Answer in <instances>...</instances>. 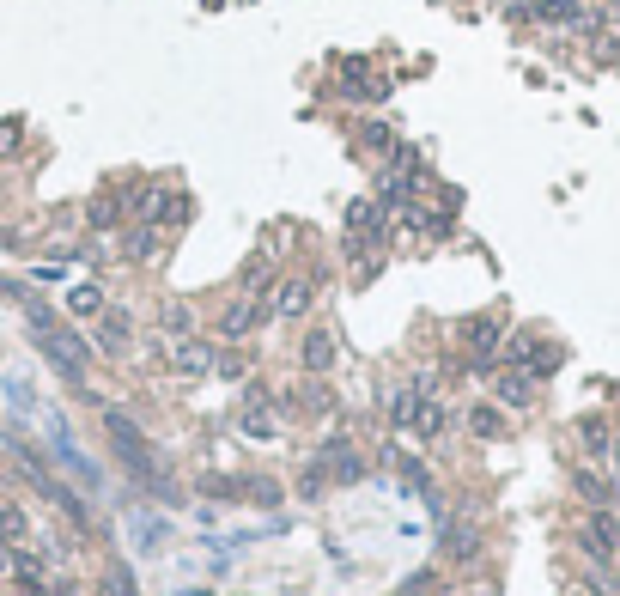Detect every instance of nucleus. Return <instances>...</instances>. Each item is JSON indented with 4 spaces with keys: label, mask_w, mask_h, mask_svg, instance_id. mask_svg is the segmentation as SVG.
<instances>
[{
    "label": "nucleus",
    "mask_w": 620,
    "mask_h": 596,
    "mask_svg": "<svg viewBox=\"0 0 620 596\" xmlns=\"http://www.w3.org/2000/svg\"><path fill=\"white\" fill-rule=\"evenodd\" d=\"M122 219H128V213H122V195H116V189L86 201V232H122Z\"/></svg>",
    "instance_id": "19"
},
{
    "label": "nucleus",
    "mask_w": 620,
    "mask_h": 596,
    "mask_svg": "<svg viewBox=\"0 0 620 596\" xmlns=\"http://www.w3.org/2000/svg\"><path fill=\"white\" fill-rule=\"evenodd\" d=\"M104 426H110V444L122 451V463L140 475V481H159L165 487V475H159V463H152V451H146V438H140V426L122 414V408H104Z\"/></svg>",
    "instance_id": "2"
},
{
    "label": "nucleus",
    "mask_w": 620,
    "mask_h": 596,
    "mask_svg": "<svg viewBox=\"0 0 620 596\" xmlns=\"http://www.w3.org/2000/svg\"><path fill=\"white\" fill-rule=\"evenodd\" d=\"M383 414H390V426H396V432H414V414H420V396H414L408 384H396L390 396H383Z\"/></svg>",
    "instance_id": "24"
},
{
    "label": "nucleus",
    "mask_w": 620,
    "mask_h": 596,
    "mask_svg": "<svg viewBox=\"0 0 620 596\" xmlns=\"http://www.w3.org/2000/svg\"><path fill=\"white\" fill-rule=\"evenodd\" d=\"M98 596H134V578H128V566H104V578H98Z\"/></svg>",
    "instance_id": "30"
},
{
    "label": "nucleus",
    "mask_w": 620,
    "mask_h": 596,
    "mask_svg": "<svg viewBox=\"0 0 620 596\" xmlns=\"http://www.w3.org/2000/svg\"><path fill=\"white\" fill-rule=\"evenodd\" d=\"M462 426H469V438H481V444H499L511 432V414L499 402H475L469 414H462Z\"/></svg>",
    "instance_id": "15"
},
{
    "label": "nucleus",
    "mask_w": 620,
    "mask_h": 596,
    "mask_svg": "<svg viewBox=\"0 0 620 596\" xmlns=\"http://www.w3.org/2000/svg\"><path fill=\"white\" fill-rule=\"evenodd\" d=\"M262 323H268V305H262V298H244V292H238V298H231V305L219 311L213 335H219L225 347H244V341H250V335H256Z\"/></svg>",
    "instance_id": "5"
},
{
    "label": "nucleus",
    "mask_w": 620,
    "mask_h": 596,
    "mask_svg": "<svg viewBox=\"0 0 620 596\" xmlns=\"http://www.w3.org/2000/svg\"><path fill=\"white\" fill-rule=\"evenodd\" d=\"M244 402H250V408H238V432H244V438H280V420L268 414V390H262V384H244Z\"/></svg>",
    "instance_id": "12"
},
{
    "label": "nucleus",
    "mask_w": 620,
    "mask_h": 596,
    "mask_svg": "<svg viewBox=\"0 0 620 596\" xmlns=\"http://www.w3.org/2000/svg\"><path fill=\"white\" fill-rule=\"evenodd\" d=\"M146 219H152L159 232H183L189 219H195V195H189V189H159V201H152Z\"/></svg>",
    "instance_id": "13"
},
{
    "label": "nucleus",
    "mask_w": 620,
    "mask_h": 596,
    "mask_svg": "<svg viewBox=\"0 0 620 596\" xmlns=\"http://www.w3.org/2000/svg\"><path fill=\"white\" fill-rule=\"evenodd\" d=\"M13 554H19V548H7V542H0V578H13Z\"/></svg>",
    "instance_id": "35"
},
{
    "label": "nucleus",
    "mask_w": 620,
    "mask_h": 596,
    "mask_svg": "<svg viewBox=\"0 0 620 596\" xmlns=\"http://www.w3.org/2000/svg\"><path fill=\"white\" fill-rule=\"evenodd\" d=\"M244 493H250L256 505H280V481H268V475H250V481H244Z\"/></svg>",
    "instance_id": "32"
},
{
    "label": "nucleus",
    "mask_w": 620,
    "mask_h": 596,
    "mask_svg": "<svg viewBox=\"0 0 620 596\" xmlns=\"http://www.w3.org/2000/svg\"><path fill=\"white\" fill-rule=\"evenodd\" d=\"M104 305H110V298H104V286H98V280H80V286L67 292V311H73V317H98Z\"/></svg>",
    "instance_id": "26"
},
{
    "label": "nucleus",
    "mask_w": 620,
    "mask_h": 596,
    "mask_svg": "<svg viewBox=\"0 0 620 596\" xmlns=\"http://www.w3.org/2000/svg\"><path fill=\"white\" fill-rule=\"evenodd\" d=\"M493 402H499L505 414L535 408V378H529V371H517V365H499V371H493Z\"/></svg>",
    "instance_id": "11"
},
{
    "label": "nucleus",
    "mask_w": 620,
    "mask_h": 596,
    "mask_svg": "<svg viewBox=\"0 0 620 596\" xmlns=\"http://www.w3.org/2000/svg\"><path fill=\"white\" fill-rule=\"evenodd\" d=\"M578 542H584V554H590L596 566H614V560H620V517H614V505H590V511H584Z\"/></svg>",
    "instance_id": "3"
},
{
    "label": "nucleus",
    "mask_w": 620,
    "mask_h": 596,
    "mask_svg": "<svg viewBox=\"0 0 620 596\" xmlns=\"http://www.w3.org/2000/svg\"><path fill=\"white\" fill-rule=\"evenodd\" d=\"M0 542H7V548L31 542V511L19 499H0Z\"/></svg>",
    "instance_id": "22"
},
{
    "label": "nucleus",
    "mask_w": 620,
    "mask_h": 596,
    "mask_svg": "<svg viewBox=\"0 0 620 596\" xmlns=\"http://www.w3.org/2000/svg\"><path fill=\"white\" fill-rule=\"evenodd\" d=\"M481 548H487V530H481V524H444V542H438L444 566H475Z\"/></svg>",
    "instance_id": "10"
},
{
    "label": "nucleus",
    "mask_w": 620,
    "mask_h": 596,
    "mask_svg": "<svg viewBox=\"0 0 620 596\" xmlns=\"http://www.w3.org/2000/svg\"><path fill=\"white\" fill-rule=\"evenodd\" d=\"M578 444H584V457H608V444H614L608 414H584V420H578Z\"/></svg>",
    "instance_id": "23"
},
{
    "label": "nucleus",
    "mask_w": 620,
    "mask_h": 596,
    "mask_svg": "<svg viewBox=\"0 0 620 596\" xmlns=\"http://www.w3.org/2000/svg\"><path fill=\"white\" fill-rule=\"evenodd\" d=\"M456 341L469 347V371H475V378H493V371H499V347H505V317L499 311H475L469 323L456 329Z\"/></svg>",
    "instance_id": "1"
},
{
    "label": "nucleus",
    "mask_w": 620,
    "mask_h": 596,
    "mask_svg": "<svg viewBox=\"0 0 620 596\" xmlns=\"http://www.w3.org/2000/svg\"><path fill=\"white\" fill-rule=\"evenodd\" d=\"M390 596H444V572L438 566H426V572H414V578H402Z\"/></svg>",
    "instance_id": "29"
},
{
    "label": "nucleus",
    "mask_w": 620,
    "mask_h": 596,
    "mask_svg": "<svg viewBox=\"0 0 620 596\" xmlns=\"http://www.w3.org/2000/svg\"><path fill=\"white\" fill-rule=\"evenodd\" d=\"M341 92L347 98H390V80H383V73H371V61H359V55H347L341 61Z\"/></svg>",
    "instance_id": "14"
},
{
    "label": "nucleus",
    "mask_w": 620,
    "mask_h": 596,
    "mask_svg": "<svg viewBox=\"0 0 620 596\" xmlns=\"http://www.w3.org/2000/svg\"><path fill=\"white\" fill-rule=\"evenodd\" d=\"M159 329H165L171 341L195 335V329H201V323H195V305H189V298H165V305H159Z\"/></svg>",
    "instance_id": "21"
},
{
    "label": "nucleus",
    "mask_w": 620,
    "mask_h": 596,
    "mask_svg": "<svg viewBox=\"0 0 620 596\" xmlns=\"http://www.w3.org/2000/svg\"><path fill=\"white\" fill-rule=\"evenodd\" d=\"M298 365H304V378H329V371L341 365V341H335V329H304V341H298Z\"/></svg>",
    "instance_id": "8"
},
{
    "label": "nucleus",
    "mask_w": 620,
    "mask_h": 596,
    "mask_svg": "<svg viewBox=\"0 0 620 596\" xmlns=\"http://www.w3.org/2000/svg\"><path fill=\"white\" fill-rule=\"evenodd\" d=\"M578 596H614V590H602V584H584V590H578Z\"/></svg>",
    "instance_id": "37"
},
{
    "label": "nucleus",
    "mask_w": 620,
    "mask_h": 596,
    "mask_svg": "<svg viewBox=\"0 0 620 596\" xmlns=\"http://www.w3.org/2000/svg\"><path fill=\"white\" fill-rule=\"evenodd\" d=\"M310 305H317V274H280L274 292H268L274 323H298V317H310Z\"/></svg>",
    "instance_id": "4"
},
{
    "label": "nucleus",
    "mask_w": 620,
    "mask_h": 596,
    "mask_svg": "<svg viewBox=\"0 0 620 596\" xmlns=\"http://www.w3.org/2000/svg\"><path fill=\"white\" fill-rule=\"evenodd\" d=\"M329 493V469L323 463H310L304 475H298V499H323Z\"/></svg>",
    "instance_id": "31"
},
{
    "label": "nucleus",
    "mask_w": 620,
    "mask_h": 596,
    "mask_svg": "<svg viewBox=\"0 0 620 596\" xmlns=\"http://www.w3.org/2000/svg\"><path fill=\"white\" fill-rule=\"evenodd\" d=\"M317 463L329 469V487H353V481H365V457L353 451L347 438H323V451H317Z\"/></svg>",
    "instance_id": "9"
},
{
    "label": "nucleus",
    "mask_w": 620,
    "mask_h": 596,
    "mask_svg": "<svg viewBox=\"0 0 620 596\" xmlns=\"http://www.w3.org/2000/svg\"><path fill=\"white\" fill-rule=\"evenodd\" d=\"M92 323H98V329H92L98 353H110V359L134 353V311H122V305H104V311H98Z\"/></svg>",
    "instance_id": "7"
},
{
    "label": "nucleus",
    "mask_w": 620,
    "mask_h": 596,
    "mask_svg": "<svg viewBox=\"0 0 620 596\" xmlns=\"http://www.w3.org/2000/svg\"><path fill=\"white\" fill-rule=\"evenodd\" d=\"M19 140H25V122H19V116H7V122H0V159L19 153Z\"/></svg>",
    "instance_id": "34"
},
{
    "label": "nucleus",
    "mask_w": 620,
    "mask_h": 596,
    "mask_svg": "<svg viewBox=\"0 0 620 596\" xmlns=\"http://www.w3.org/2000/svg\"><path fill=\"white\" fill-rule=\"evenodd\" d=\"M560 365H566V347H560V341H541V335L529 341V359H523V371H529L535 384H541V378H554Z\"/></svg>",
    "instance_id": "20"
},
{
    "label": "nucleus",
    "mask_w": 620,
    "mask_h": 596,
    "mask_svg": "<svg viewBox=\"0 0 620 596\" xmlns=\"http://www.w3.org/2000/svg\"><path fill=\"white\" fill-rule=\"evenodd\" d=\"M213 378H225V384H244V378H250V359H244L238 347H219V353H213Z\"/></svg>",
    "instance_id": "28"
},
{
    "label": "nucleus",
    "mask_w": 620,
    "mask_h": 596,
    "mask_svg": "<svg viewBox=\"0 0 620 596\" xmlns=\"http://www.w3.org/2000/svg\"><path fill=\"white\" fill-rule=\"evenodd\" d=\"M213 341H201V335H183V341H171V353H165V365H171V378H183V384H201V378H213Z\"/></svg>",
    "instance_id": "6"
},
{
    "label": "nucleus",
    "mask_w": 620,
    "mask_h": 596,
    "mask_svg": "<svg viewBox=\"0 0 620 596\" xmlns=\"http://www.w3.org/2000/svg\"><path fill=\"white\" fill-rule=\"evenodd\" d=\"M122 256H128V262H152V256H159V226H152V219L122 226Z\"/></svg>",
    "instance_id": "17"
},
{
    "label": "nucleus",
    "mask_w": 620,
    "mask_h": 596,
    "mask_svg": "<svg viewBox=\"0 0 620 596\" xmlns=\"http://www.w3.org/2000/svg\"><path fill=\"white\" fill-rule=\"evenodd\" d=\"M572 487H578V499H584V505H614V493H620L614 481H602V475H596V469H584V463L572 469Z\"/></svg>",
    "instance_id": "25"
},
{
    "label": "nucleus",
    "mask_w": 620,
    "mask_h": 596,
    "mask_svg": "<svg viewBox=\"0 0 620 596\" xmlns=\"http://www.w3.org/2000/svg\"><path fill=\"white\" fill-rule=\"evenodd\" d=\"M444 432H450V402H444V396H426L420 414H414V438H420V444H438Z\"/></svg>",
    "instance_id": "16"
},
{
    "label": "nucleus",
    "mask_w": 620,
    "mask_h": 596,
    "mask_svg": "<svg viewBox=\"0 0 620 596\" xmlns=\"http://www.w3.org/2000/svg\"><path fill=\"white\" fill-rule=\"evenodd\" d=\"M584 37H590V61H596V67H620V31L596 25V31H584Z\"/></svg>",
    "instance_id": "27"
},
{
    "label": "nucleus",
    "mask_w": 620,
    "mask_h": 596,
    "mask_svg": "<svg viewBox=\"0 0 620 596\" xmlns=\"http://www.w3.org/2000/svg\"><path fill=\"white\" fill-rule=\"evenodd\" d=\"M304 402H310V414H329V408H335V390H329L323 378H310V390H304Z\"/></svg>",
    "instance_id": "33"
},
{
    "label": "nucleus",
    "mask_w": 620,
    "mask_h": 596,
    "mask_svg": "<svg viewBox=\"0 0 620 596\" xmlns=\"http://www.w3.org/2000/svg\"><path fill=\"white\" fill-rule=\"evenodd\" d=\"M396 146H402L396 122H383V116H365V122H359V153H383V159H390Z\"/></svg>",
    "instance_id": "18"
},
{
    "label": "nucleus",
    "mask_w": 620,
    "mask_h": 596,
    "mask_svg": "<svg viewBox=\"0 0 620 596\" xmlns=\"http://www.w3.org/2000/svg\"><path fill=\"white\" fill-rule=\"evenodd\" d=\"M608 463H614V481H620V432H614V444H608Z\"/></svg>",
    "instance_id": "36"
}]
</instances>
